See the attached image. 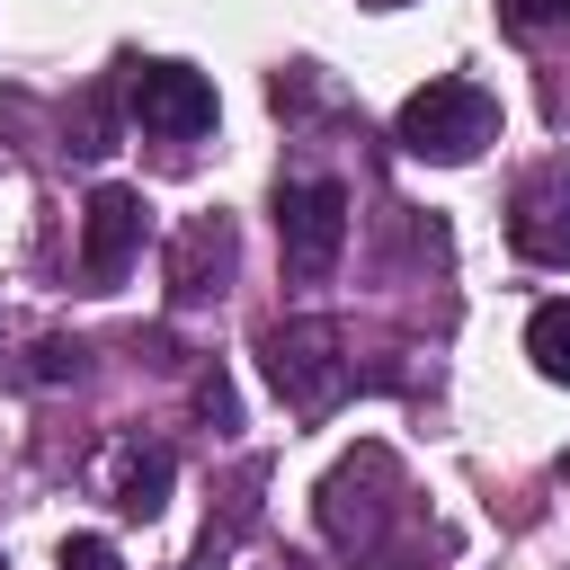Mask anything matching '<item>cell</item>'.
I'll use <instances>...</instances> for the list:
<instances>
[{
  "label": "cell",
  "mask_w": 570,
  "mask_h": 570,
  "mask_svg": "<svg viewBox=\"0 0 570 570\" xmlns=\"http://www.w3.org/2000/svg\"><path fill=\"white\" fill-rule=\"evenodd\" d=\"M508 249L525 267H570V169L543 160L534 178H517L508 196Z\"/></svg>",
  "instance_id": "7"
},
{
  "label": "cell",
  "mask_w": 570,
  "mask_h": 570,
  "mask_svg": "<svg viewBox=\"0 0 570 570\" xmlns=\"http://www.w3.org/2000/svg\"><path fill=\"white\" fill-rule=\"evenodd\" d=\"M365 9H401V0H365Z\"/></svg>",
  "instance_id": "15"
},
{
  "label": "cell",
  "mask_w": 570,
  "mask_h": 570,
  "mask_svg": "<svg viewBox=\"0 0 570 570\" xmlns=\"http://www.w3.org/2000/svg\"><path fill=\"white\" fill-rule=\"evenodd\" d=\"M258 365H267V383H276V401L294 410V419H321V410H338L347 401V383H356V365L338 356V321H276L267 338H258Z\"/></svg>",
  "instance_id": "3"
},
{
  "label": "cell",
  "mask_w": 570,
  "mask_h": 570,
  "mask_svg": "<svg viewBox=\"0 0 570 570\" xmlns=\"http://www.w3.org/2000/svg\"><path fill=\"white\" fill-rule=\"evenodd\" d=\"M27 374H36V383H71V374H80V338H45Z\"/></svg>",
  "instance_id": "14"
},
{
  "label": "cell",
  "mask_w": 570,
  "mask_h": 570,
  "mask_svg": "<svg viewBox=\"0 0 570 570\" xmlns=\"http://www.w3.org/2000/svg\"><path fill=\"white\" fill-rule=\"evenodd\" d=\"M53 561H62V570H125V552H116L107 534H62Z\"/></svg>",
  "instance_id": "13"
},
{
  "label": "cell",
  "mask_w": 570,
  "mask_h": 570,
  "mask_svg": "<svg viewBox=\"0 0 570 570\" xmlns=\"http://www.w3.org/2000/svg\"><path fill=\"white\" fill-rule=\"evenodd\" d=\"M196 410H205L214 428H240V401H232V383H223V365H196Z\"/></svg>",
  "instance_id": "12"
},
{
  "label": "cell",
  "mask_w": 570,
  "mask_h": 570,
  "mask_svg": "<svg viewBox=\"0 0 570 570\" xmlns=\"http://www.w3.org/2000/svg\"><path fill=\"white\" fill-rule=\"evenodd\" d=\"M392 142H401L410 160L463 169V160H481V142H499V98H490L481 80L445 71V80H428V89H410V98H401Z\"/></svg>",
  "instance_id": "2"
},
{
  "label": "cell",
  "mask_w": 570,
  "mask_h": 570,
  "mask_svg": "<svg viewBox=\"0 0 570 570\" xmlns=\"http://www.w3.org/2000/svg\"><path fill=\"white\" fill-rule=\"evenodd\" d=\"M232 258H240L232 214H187V223H178V240H169V303H178V312L214 303V294L232 285Z\"/></svg>",
  "instance_id": "8"
},
{
  "label": "cell",
  "mask_w": 570,
  "mask_h": 570,
  "mask_svg": "<svg viewBox=\"0 0 570 570\" xmlns=\"http://www.w3.org/2000/svg\"><path fill=\"white\" fill-rule=\"evenodd\" d=\"M312 508H321V534H330L356 570H383V561H392V525L419 517V499H410V481H401V463H392L383 445H356L347 463H330L321 490H312Z\"/></svg>",
  "instance_id": "1"
},
{
  "label": "cell",
  "mask_w": 570,
  "mask_h": 570,
  "mask_svg": "<svg viewBox=\"0 0 570 570\" xmlns=\"http://www.w3.org/2000/svg\"><path fill=\"white\" fill-rule=\"evenodd\" d=\"M134 125L160 142L214 134V80L196 62H134Z\"/></svg>",
  "instance_id": "5"
},
{
  "label": "cell",
  "mask_w": 570,
  "mask_h": 570,
  "mask_svg": "<svg viewBox=\"0 0 570 570\" xmlns=\"http://www.w3.org/2000/svg\"><path fill=\"white\" fill-rule=\"evenodd\" d=\"M276 249L303 285H321L347 249V187L338 178H276Z\"/></svg>",
  "instance_id": "4"
},
{
  "label": "cell",
  "mask_w": 570,
  "mask_h": 570,
  "mask_svg": "<svg viewBox=\"0 0 570 570\" xmlns=\"http://www.w3.org/2000/svg\"><path fill=\"white\" fill-rule=\"evenodd\" d=\"M169 481H178V454L169 445H125L116 454V508L125 517H160L169 508Z\"/></svg>",
  "instance_id": "9"
},
{
  "label": "cell",
  "mask_w": 570,
  "mask_h": 570,
  "mask_svg": "<svg viewBox=\"0 0 570 570\" xmlns=\"http://www.w3.org/2000/svg\"><path fill=\"white\" fill-rule=\"evenodd\" d=\"M499 27H517V36H552V27H570V0H499Z\"/></svg>",
  "instance_id": "11"
},
{
  "label": "cell",
  "mask_w": 570,
  "mask_h": 570,
  "mask_svg": "<svg viewBox=\"0 0 570 570\" xmlns=\"http://www.w3.org/2000/svg\"><path fill=\"white\" fill-rule=\"evenodd\" d=\"M142 196L134 187H89V205H80V276H89V294H107V285H125V267L142 258Z\"/></svg>",
  "instance_id": "6"
},
{
  "label": "cell",
  "mask_w": 570,
  "mask_h": 570,
  "mask_svg": "<svg viewBox=\"0 0 570 570\" xmlns=\"http://www.w3.org/2000/svg\"><path fill=\"white\" fill-rule=\"evenodd\" d=\"M525 356H534L543 383H570V303H534V321H525Z\"/></svg>",
  "instance_id": "10"
}]
</instances>
